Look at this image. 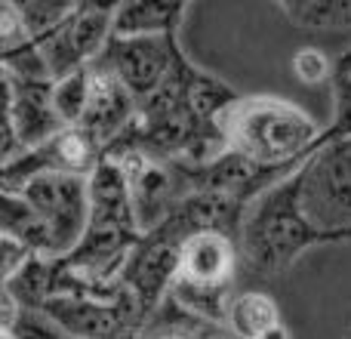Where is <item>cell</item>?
Returning <instances> with one entry per match:
<instances>
[{"mask_svg":"<svg viewBox=\"0 0 351 339\" xmlns=\"http://www.w3.org/2000/svg\"><path fill=\"white\" fill-rule=\"evenodd\" d=\"M90 188V216L80 241L62 256L65 272L77 281V296H108L121 287V268L130 250L142 237L130 204L127 179L117 161L102 158L86 179Z\"/></svg>","mask_w":351,"mask_h":339,"instance_id":"cell-1","label":"cell"},{"mask_svg":"<svg viewBox=\"0 0 351 339\" xmlns=\"http://www.w3.org/2000/svg\"><path fill=\"white\" fill-rule=\"evenodd\" d=\"M219 130L225 152L259 170H278L287 176L305 164V158L321 145L324 133V127L302 105L271 93L237 96L219 115Z\"/></svg>","mask_w":351,"mask_h":339,"instance_id":"cell-2","label":"cell"},{"mask_svg":"<svg viewBox=\"0 0 351 339\" xmlns=\"http://www.w3.org/2000/svg\"><path fill=\"white\" fill-rule=\"evenodd\" d=\"M290 176L250 200L241 219V235H237L241 259H247L262 278L290 272L299 256L317 247L315 231L296 207Z\"/></svg>","mask_w":351,"mask_h":339,"instance_id":"cell-3","label":"cell"},{"mask_svg":"<svg viewBox=\"0 0 351 339\" xmlns=\"http://www.w3.org/2000/svg\"><path fill=\"white\" fill-rule=\"evenodd\" d=\"M290 179L317 247L351 244V136L321 142Z\"/></svg>","mask_w":351,"mask_h":339,"instance_id":"cell-4","label":"cell"},{"mask_svg":"<svg viewBox=\"0 0 351 339\" xmlns=\"http://www.w3.org/2000/svg\"><path fill=\"white\" fill-rule=\"evenodd\" d=\"M241 266V247L225 231H194L182 241L176 278L167 296L206 321H225L231 284Z\"/></svg>","mask_w":351,"mask_h":339,"instance_id":"cell-5","label":"cell"},{"mask_svg":"<svg viewBox=\"0 0 351 339\" xmlns=\"http://www.w3.org/2000/svg\"><path fill=\"white\" fill-rule=\"evenodd\" d=\"M34 312L68 339H139L148 321L123 287L108 296H56Z\"/></svg>","mask_w":351,"mask_h":339,"instance_id":"cell-6","label":"cell"},{"mask_svg":"<svg viewBox=\"0 0 351 339\" xmlns=\"http://www.w3.org/2000/svg\"><path fill=\"white\" fill-rule=\"evenodd\" d=\"M86 179L84 176H34L16 191L40 219L43 231L49 237V256L53 259L71 253L86 229V216H90Z\"/></svg>","mask_w":351,"mask_h":339,"instance_id":"cell-7","label":"cell"},{"mask_svg":"<svg viewBox=\"0 0 351 339\" xmlns=\"http://www.w3.org/2000/svg\"><path fill=\"white\" fill-rule=\"evenodd\" d=\"M114 3H74L68 16L34 43L49 80L90 68L111 40Z\"/></svg>","mask_w":351,"mask_h":339,"instance_id":"cell-8","label":"cell"},{"mask_svg":"<svg viewBox=\"0 0 351 339\" xmlns=\"http://www.w3.org/2000/svg\"><path fill=\"white\" fill-rule=\"evenodd\" d=\"M185 237L188 231L170 213L160 225L145 231L136 241V247L130 250L117 281L145 315H152L170 293V284L176 278V262H179V250Z\"/></svg>","mask_w":351,"mask_h":339,"instance_id":"cell-9","label":"cell"},{"mask_svg":"<svg viewBox=\"0 0 351 339\" xmlns=\"http://www.w3.org/2000/svg\"><path fill=\"white\" fill-rule=\"evenodd\" d=\"M185 53L179 43V34H160V37H111L105 43L102 56L93 65L108 71L136 105L148 99L176 68L179 56Z\"/></svg>","mask_w":351,"mask_h":339,"instance_id":"cell-10","label":"cell"},{"mask_svg":"<svg viewBox=\"0 0 351 339\" xmlns=\"http://www.w3.org/2000/svg\"><path fill=\"white\" fill-rule=\"evenodd\" d=\"M102 161V148L77 127H65L47 142L25 148L0 167V191H19L34 176H90Z\"/></svg>","mask_w":351,"mask_h":339,"instance_id":"cell-11","label":"cell"},{"mask_svg":"<svg viewBox=\"0 0 351 339\" xmlns=\"http://www.w3.org/2000/svg\"><path fill=\"white\" fill-rule=\"evenodd\" d=\"M105 158V154H102ZM117 161L123 179H127L130 204H133V216L139 231H152L176 210L185 194V182H182V164H167V161H154L139 152H123L111 154Z\"/></svg>","mask_w":351,"mask_h":339,"instance_id":"cell-12","label":"cell"},{"mask_svg":"<svg viewBox=\"0 0 351 339\" xmlns=\"http://www.w3.org/2000/svg\"><path fill=\"white\" fill-rule=\"evenodd\" d=\"M133 117H136V99L108 71L90 65V96H86V108L77 130H84L105 154V148L130 127Z\"/></svg>","mask_w":351,"mask_h":339,"instance_id":"cell-13","label":"cell"},{"mask_svg":"<svg viewBox=\"0 0 351 339\" xmlns=\"http://www.w3.org/2000/svg\"><path fill=\"white\" fill-rule=\"evenodd\" d=\"M12 124H16L19 145L34 148L56 136L62 127L53 108V80L47 78H12Z\"/></svg>","mask_w":351,"mask_h":339,"instance_id":"cell-14","label":"cell"},{"mask_svg":"<svg viewBox=\"0 0 351 339\" xmlns=\"http://www.w3.org/2000/svg\"><path fill=\"white\" fill-rule=\"evenodd\" d=\"M185 12H188V3H167V0H130V3H114L111 37L179 34Z\"/></svg>","mask_w":351,"mask_h":339,"instance_id":"cell-15","label":"cell"},{"mask_svg":"<svg viewBox=\"0 0 351 339\" xmlns=\"http://www.w3.org/2000/svg\"><path fill=\"white\" fill-rule=\"evenodd\" d=\"M0 68L12 78H47V68L28 37L19 3L12 0H0Z\"/></svg>","mask_w":351,"mask_h":339,"instance_id":"cell-16","label":"cell"},{"mask_svg":"<svg viewBox=\"0 0 351 339\" xmlns=\"http://www.w3.org/2000/svg\"><path fill=\"white\" fill-rule=\"evenodd\" d=\"M139 339H237V336L225 324L191 315V312H185L167 296L148 315V321L142 324Z\"/></svg>","mask_w":351,"mask_h":339,"instance_id":"cell-17","label":"cell"},{"mask_svg":"<svg viewBox=\"0 0 351 339\" xmlns=\"http://www.w3.org/2000/svg\"><path fill=\"white\" fill-rule=\"evenodd\" d=\"M222 324L237 339H262L274 327H280L284 318H280L274 296H268L262 290H243V293H231Z\"/></svg>","mask_w":351,"mask_h":339,"instance_id":"cell-18","label":"cell"},{"mask_svg":"<svg viewBox=\"0 0 351 339\" xmlns=\"http://www.w3.org/2000/svg\"><path fill=\"white\" fill-rule=\"evenodd\" d=\"M278 12L308 31H351V0H284Z\"/></svg>","mask_w":351,"mask_h":339,"instance_id":"cell-19","label":"cell"},{"mask_svg":"<svg viewBox=\"0 0 351 339\" xmlns=\"http://www.w3.org/2000/svg\"><path fill=\"white\" fill-rule=\"evenodd\" d=\"M86 96H90V68H80V71L53 80V108L62 127H77L86 108Z\"/></svg>","mask_w":351,"mask_h":339,"instance_id":"cell-20","label":"cell"},{"mask_svg":"<svg viewBox=\"0 0 351 339\" xmlns=\"http://www.w3.org/2000/svg\"><path fill=\"white\" fill-rule=\"evenodd\" d=\"M74 3H56V0H22L19 12H22V22L28 28L31 43H37L40 37H47L62 19L68 16Z\"/></svg>","mask_w":351,"mask_h":339,"instance_id":"cell-21","label":"cell"},{"mask_svg":"<svg viewBox=\"0 0 351 339\" xmlns=\"http://www.w3.org/2000/svg\"><path fill=\"white\" fill-rule=\"evenodd\" d=\"M290 68H293V74H296L302 84H308V86L330 84V78H333V59H330L324 49H317V47L296 49L293 59H290Z\"/></svg>","mask_w":351,"mask_h":339,"instance_id":"cell-22","label":"cell"},{"mask_svg":"<svg viewBox=\"0 0 351 339\" xmlns=\"http://www.w3.org/2000/svg\"><path fill=\"white\" fill-rule=\"evenodd\" d=\"M19 152L22 145H19L16 124H12V80L0 68V167L10 164Z\"/></svg>","mask_w":351,"mask_h":339,"instance_id":"cell-23","label":"cell"},{"mask_svg":"<svg viewBox=\"0 0 351 339\" xmlns=\"http://www.w3.org/2000/svg\"><path fill=\"white\" fill-rule=\"evenodd\" d=\"M28 256L31 253H25L19 244H12L10 237L0 235V284H10L12 274L25 266V259H28Z\"/></svg>","mask_w":351,"mask_h":339,"instance_id":"cell-24","label":"cell"},{"mask_svg":"<svg viewBox=\"0 0 351 339\" xmlns=\"http://www.w3.org/2000/svg\"><path fill=\"white\" fill-rule=\"evenodd\" d=\"M19 315H22V309H19V303L10 296V290H6V284H0V330H16Z\"/></svg>","mask_w":351,"mask_h":339,"instance_id":"cell-25","label":"cell"},{"mask_svg":"<svg viewBox=\"0 0 351 339\" xmlns=\"http://www.w3.org/2000/svg\"><path fill=\"white\" fill-rule=\"evenodd\" d=\"M342 59H346V62H351V47L346 49V53H342Z\"/></svg>","mask_w":351,"mask_h":339,"instance_id":"cell-26","label":"cell"},{"mask_svg":"<svg viewBox=\"0 0 351 339\" xmlns=\"http://www.w3.org/2000/svg\"><path fill=\"white\" fill-rule=\"evenodd\" d=\"M346 339H351V327H348V334H346Z\"/></svg>","mask_w":351,"mask_h":339,"instance_id":"cell-27","label":"cell"}]
</instances>
